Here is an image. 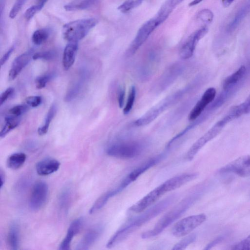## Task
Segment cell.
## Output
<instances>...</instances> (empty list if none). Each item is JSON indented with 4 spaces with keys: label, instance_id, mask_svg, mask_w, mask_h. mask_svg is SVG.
<instances>
[{
    "label": "cell",
    "instance_id": "cell-1",
    "mask_svg": "<svg viewBox=\"0 0 250 250\" xmlns=\"http://www.w3.org/2000/svg\"><path fill=\"white\" fill-rule=\"evenodd\" d=\"M176 194H172L126 223L110 238L106 247L112 248L125 240L136 229L165 210L176 200Z\"/></svg>",
    "mask_w": 250,
    "mask_h": 250
},
{
    "label": "cell",
    "instance_id": "cell-2",
    "mask_svg": "<svg viewBox=\"0 0 250 250\" xmlns=\"http://www.w3.org/2000/svg\"><path fill=\"white\" fill-rule=\"evenodd\" d=\"M199 196L198 193H194L184 199L164 215L152 229L143 232L141 237L143 239H148L159 235L181 216L195 202Z\"/></svg>",
    "mask_w": 250,
    "mask_h": 250
},
{
    "label": "cell",
    "instance_id": "cell-3",
    "mask_svg": "<svg viewBox=\"0 0 250 250\" xmlns=\"http://www.w3.org/2000/svg\"><path fill=\"white\" fill-rule=\"evenodd\" d=\"M98 23L95 18L77 20L65 24L62 28L63 38L69 42H78L84 38Z\"/></svg>",
    "mask_w": 250,
    "mask_h": 250
},
{
    "label": "cell",
    "instance_id": "cell-4",
    "mask_svg": "<svg viewBox=\"0 0 250 250\" xmlns=\"http://www.w3.org/2000/svg\"><path fill=\"white\" fill-rule=\"evenodd\" d=\"M143 148L141 143L136 141L116 142L107 147L106 153L115 158L129 159L139 156Z\"/></svg>",
    "mask_w": 250,
    "mask_h": 250
},
{
    "label": "cell",
    "instance_id": "cell-5",
    "mask_svg": "<svg viewBox=\"0 0 250 250\" xmlns=\"http://www.w3.org/2000/svg\"><path fill=\"white\" fill-rule=\"evenodd\" d=\"M182 90L170 95L161 102L151 108L142 117L137 119L134 124L137 126H144L149 124L159 116L165 110L174 104L182 96L184 92Z\"/></svg>",
    "mask_w": 250,
    "mask_h": 250
},
{
    "label": "cell",
    "instance_id": "cell-6",
    "mask_svg": "<svg viewBox=\"0 0 250 250\" xmlns=\"http://www.w3.org/2000/svg\"><path fill=\"white\" fill-rule=\"evenodd\" d=\"M206 219L207 216L204 213L187 216L175 224L171 233L177 237L186 236L203 224Z\"/></svg>",
    "mask_w": 250,
    "mask_h": 250
},
{
    "label": "cell",
    "instance_id": "cell-7",
    "mask_svg": "<svg viewBox=\"0 0 250 250\" xmlns=\"http://www.w3.org/2000/svg\"><path fill=\"white\" fill-rule=\"evenodd\" d=\"M227 124V123L223 119L215 123L189 148L185 156L186 160H192L199 151L207 143L215 138Z\"/></svg>",
    "mask_w": 250,
    "mask_h": 250
},
{
    "label": "cell",
    "instance_id": "cell-8",
    "mask_svg": "<svg viewBox=\"0 0 250 250\" xmlns=\"http://www.w3.org/2000/svg\"><path fill=\"white\" fill-rule=\"evenodd\" d=\"M159 25L154 18L145 22L140 27L131 42L127 50L126 55L129 57L134 55Z\"/></svg>",
    "mask_w": 250,
    "mask_h": 250
},
{
    "label": "cell",
    "instance_id": "cell-9",
    "mask_svg": "<svg viewBox=\"0 0 250 250\" xmlns=\"http://www.w3.org/2000/svg\"><path fill=\"white\" fill-rule=\"evenodd\" d=\"M164 156L163 154H161L152 157L132 171L115 188L116 192L118 193L121 192L146 171L160 161Z\"/></svg>",
    "mask_w": 250,
    "mask_h": 250
},
{
    "label": "cell",
    "instance_id": "cell-10",
    "mask_svg": "<svg viewBox=\"0 0 250 250\" xmlns=\"http://www.w3.org/2000/svg\"><path fill=\"white\" fill-rule=\"evenodd\" d=\"M220 173H234L242 177L250 176V156H240L222 167Z\"/></svg>",
    "mask_w": 250,
    "mask_h": 250
},
{
    "label": "cell",
    "instance_id": "cell-11",
    "mask_svg": "<svg viewBox=\"0 0 250 250\" xmlns=\"http://www.w3.org/2000/svg\"><path fill=\"white\" fill-rule=\"evenodd\" d=\"M48 194V187L43 181L37 182L33 186L29 198V206L33 210L40 209L45 204Z\"/></svg>",
    "mask_w": 250,
    "mask_h": 250
},
{
    "label": "cell",
    "instance_id": "cell-12",
    "mask_svg": "<svg viewBox=\"0 0 250 250\" xmlns=\"http://www.w3.org/2000/svg\"><path fill=\"white\" fill-rule=\"evenodd\" d=\"M165 193V191L161 184L130 207L128 210L130 212L135 213L142 212Z\"/></svg>",
    "mask_w": 250,
    "mask_h": 250
},
{
    "label": "cell",
    "instance_id": "cell-13",
    "mask_svg": "<svg viewBox=\"0 0 250 250\" xmlns=\"http://www.w3.org/2000/svg\"><path fill=\"white\" fill-rule=\"evenodd\" d=\"M208 32V27L204 26L192 32L180 49L179 52L180 57L185 60L191 57L198 42Z\"/></svg>",
    "mask_w": 250,
    "mask_h": 250
},
{
    "label": "cell",
    "instance_id": "cell-14",
    "mask_svg": "<svg viewBox=\"0 0 250 250\" xmlns=\"http://www.w3.org/2000/svg\"><path fill=\"white\" fill-rule=\"evenodd\" d=\"M216 94V91L215 88L209 87L207 89L190 112L188 117V120L193 121L197 119L206 106L214 100Z\"/></svg>",
    "mask_w": 250,
    "mask_h": 250
},
{
    "label": "cell",
    "instance_id": "cell-15",
    "mask_svg": "<svg viewBox=\"0 0 250 250\" xmlns=\"http://www.w3.org/2000/svg\"><path fill=\"white\" fill-rule=\"evenodd\" d=\"M250 12V0H245L235 12L226 26V31L230 33L233 32Z\"/></svg>",
    "mask_w": 250,
    "mask_h": 250
},
{
    "label": "cell",
    "instance_id": "cell-16",
    "mask_svg": "<svg viewBox=\"0 0 250 250\" xmlns=\"http://www.w3.org/2000/svg\"><path fill=\"white\" fill-rule=\"evenodd\" d=\"M33 50L30 49L17 57L13 62L8 74L10 80H14L33 58Z\"/></svg>",
    "mask_w": 250,
    "mask_h": 250
},
{
    "label": "cell",
    "instance_id": "cell-17",
    "mask_svg": "<svg viewBox=\"0 0 250 250\" xmlns=\"http://www.w3.org/2000/svg\"><path fill=\"white\" fill-rule=\"evenodd\" d=\"M103 231V227L97 225L91 228L83 236L76 246V250H88L99 238Z\"/></svg>",
    "mask_w": 250,
    "mask_h": 250
},
{
    "label": "cell",
    "instance_id": "cell-18",
    "mask_svg": "<svg viewBox=\"0 0 250 250\" xmlns=\"http://www.w3.org/2000/svg\"><path fill=\"white\" fill-rule=\"evenodd\" d=\"M182 66L176 64L167 68L158 80L156 88L158 90H163L176 79L182 70Z\"/></svg>",
    "mask_w": 250,
    "mask_h": 250
},
{
    "label": "cell",
    "instance_id": "cell-19",
    "mask_svg": "<svg viewBox=\"0 0 250 250\" xmlns=\"http://www.w3.org/2000/svg\"><path fill=\"white\" fill-rule=\"evenodd\" d=\"M83 224V220L82 217L77 218L71 222L65 237L60 245L59 250H68L70 249L73 237L80 231Z\"/></svg>",
    "mask_w": 250,
    "mask_h": 250
},
{
    "label": "cell",
    "instance_id": "cell-20",
    "mask_svg": "<svg viewBox=\"0 0 250 250\" xmlns=\"http://www.w3.org/2000/svg\"><path fill=\"white\" fill-rule=\"evenodd\" d=\"M198 176L196 173H187L174 176L164 183L166 186L168 192L174 190L190 182Z\"/></svg>",
    "mask_w": 250,
    "mask_h": 250
},
{
    "label": "cell",
    "instance_id": "cell-21",
    "mask_svg": "<svg viewBox=\"0 0 250 250\" xmlns=\"http://www.w3.org/2000/svg\"><path fill=\"white\" fill-rule=\"evenodd\" d=\"M61 163L53 158H46L39 162L36 166L37 173L40 175L46 176L57 171Z\"/></svg>",
    "mask_w": 250,
    "mask_h": 250
},
{
    "label": "cell",
    "instance_id": "cell-22",
    "mask_svg": "<svg viewBox=\"0 0 250 250\" xmlns=\"http://www.w3.org/2000/svg\"><path fill=\"white\" fill-rule=\"evenodd\" d=\"M250 112V95L239 105L232 107L223 119L228 123Z\"/></svg>",
    "mask_w": 250,
    "mask_h": 250
},
{
    "label": "cell",
    "instance_id": "cell-23",
    "mask_svg": "<svg viewBox=\"0 0 250 250\" xmlns=\"http://www.w3.org/2000/svg\"><path fill=\"white\" fill-rule=\"evenodd\" d=\"M77 42H69L65 46L63 53L62 63L64 70H68L73 64L78 50Z\"/></svg>",
    "mask_w": 250,
    "mask_h": 250
},
{
    "label": "cell",
    "instance_id": "cell-24",
    "mask_svg": "<svg viewBox=\"0 0 250 250\" xmlns=\"http://www.w3.org/2000/svg\"><path fill=\"white\" fill-rule=\"evenodd\" d=\"M246 73V67L244 65H242L237 71L224 79L222 84L224 90H230V88L233 87L243 79Z\"/></svg>",
    "mask_w": 250,
    "mask_h": 250
},
{
    "label": "cell",
    "instance_id": "cell-25",
    "mask_svg": "<svg viewBox=\"0 0 250 250\" xmlns=\"http://www.w3.org/2000/svg\"><path fill=\"white\" fill-rule=\"evenodd\" d=\"M7 242L11 249L15 250L19 249L20 232L17 224L12 223L11 225L8 233Z\"/></svg>",
    "mask_w": 250,
    "mask_h": 250
},
{
    "label": "cell",
    "instance_id": "cell-26",
    "mask_svg": "<svg viewBox=\"0 0 250 250\" xmlns=\"http://www.w3.org/2000/svg\"><path fill=\"white\" fill-rule=\"evenodd\" d=\"M26 159V155L22 152L15 153L8 158L7 166L12 169H17L21 167Z\"/></svg>",
    "mask_w": 250,
    "mask_h": 250
},
{
    "label": "cell",
    "instance_id": "cell-27",
    "mask_svg": "<svg viewBox=\"0 0 250 250\" xmlns=\"http://www.w3.org/2000/svg\"><path fill=\"white\" fill-rule=\"evenodd\" d=\"M97 0H75L64 6L66 11L83 10L91 7Z\"/></svg>",
    "mask_w": 250,
    "mask_h": 250
},
{
    "label": "cell",
    "instance_id": "cell-28",
    "mask_svg": "<svg viewBox=\"0 0 250 250\" xmlns=\"http://www.w3.org/2000/svg\"><path fill=\"white\" fill-rule=\"evenodd\" d=\"M57 111V107L55 104H53L49 108L45 118L43 125L39 127L38 129V134L43 135L45 134L48 130L51 122L54 117Z\"/></svg>",
    "mask_w": 250,
    "mask_h": 250
},
{
    "label": "cell",
    "instance_id": "cell-29",
    "mask_svg": "<svg viewBox=\"0 0 250 250\" xmlns=\"http://www.w3.org/2000/svg\"><path fill=\"white\" fill-rule=\"evenodd\" d=\"M20 120L19 117L8 116L5 118V123L2 128L0 137L1 138L5 137L7 133L16 127L20 124Z\"/></svg>",
    "mask_w": 250,
    "mask_h": 250
},
{
    "label": "cell",
    "instance_id": "cell-30",
    "mask_svg": "<svg viewBox=\"0 0 250 250\" xmlns=\"http://www.w3.org/2000/svg\"><path fill=\"white\" fill-rule=\"evenodd\" d=\"M49 36V31L46 29H40L36 30L32 36V41L36 45L43 43Z\"/></svg>",
    "mask_w": 250,
    "mask_h": 250
},
{
    "label": "cell",
    "instance_id": "cell-31",
    "mask_svg": "<svg viewBox=\"0 0 250 250\" xmlns=\"http://www.w3.org/2000/svg\"><path fill=\"white\" fill-rule=\"evenodd\" d=\"M144 0H125L118 7V10L126 13L141 4Z\"/></svg>",
    "mask_w": 250,
    "mask_h": 250
},
{
    "label": "cell",
    "instance_id": "cell-32",
    "mask_svg": "<svg viewBox=\"0 0 250 250\" xmlns=\"http://www.w3.org/2000/svg\"><path fill=\"white\" fill-rule=\"evenodd\" d=\"M83 83V80L81 79L70 88L65 96L64 100L66 102L72 100L78 95L82 88Z\"/></svg>",
    "mask_w": 250,
    "mask_h": 250
},
{
    "label": "cell",
    "instance_id": "cell-33",
    "mask_svg": "<svg viewBox=\"0 0 250 250\" xmlns=\"http://www.w3.org/2000/svg\"><path fill=\"white\" fill-rule=\"evenodd\" d=\"M196 239V235L191 234L189 235L183 239L181 240L179 242L177 243L173 246L172 250H182L185 249L190 244L192 243Z\"/></svg>",
    "mask_w": 250,
    "mask_h": 250
},
{
    "label": "cell",
    "instance_id": "cell-34",
    "mask_svg": "<svg viewBox=\"0 0 250 250\" xmlns=\"http://www.w3.org/2000/svg\"><path fill=\"white\" fill-rule=\"evenodd\" d=\"M136 94L135 87L133 85L130 87L126 103L123 109V113L125 115L128 114L132 109L135 101Z\"/></svg>",
    "mask_w": 250,
    "mask_h": 250
},
{
    "label": "cell",
    "instance_id": "cell-35",
    "mask_svg": "<svg viewBox=\"0 0 250 250\" xmlns=\"http://www.w3.org/2000/svg\"><path fill=\"white\" fill-rule=\"evenodd\" d=\"M197 19L205 23H210L213 20V14L209 9H204L198 13Z\"/></svg>",
    "mask_w": 250,
    "mask_h": 250
},
{
    "label": "cell",
    "instance_id": "cell-36",
    "mask_svg": "<svg viewBox=\"0 0 250 250\" xmlns=\"http://www.w3.org/2000/svg\"><path fill=\"white\" fill-rule=\"evenodd\" d=\"M26 0H16L9 13V16L10 19H13L17 16L19 12Z\"/></svg>",
    "mask_w": 250,
    "mask_h": 250
},
{
    "label": "cell",
    "instance_id": "cell-37",
    "mask_svg": "<svg viewBox=\"0 0 250 250\" xmlns=\"http://www.w3.org/2000/svg\"><path fill=\"white\" fill-rule=\"evenodd\" d=\"M55 53L53 51H46L41 52H38L34 54L33 56V59L34 60L38 59H43L45 60H50L54 58Z\"/></svg>",
    "mask_w": 250,
    "mask_h": 250
},
{
    "label": "cell",
    "instance_id": "cell-38",
    "mask_svg": "<svg viewBox=\"0 0 250 250\" xmlns=\"http://www.w3.org/2000/svg\"><path fill=\"white\" fill-rule=\"evenodd\" d=\"M52 76L51 74H46L37 78L35 80L37 88L42 89L44 88L46 83L51 79Z\"/></svg>",
    "mask_w": 250,
    "mask_h": 250
},
{
    "label": "cell",
    "instance_id": "cell-39",
    "mask_svg": "<svg viewBox=\"0 0 250 250\" xmlns=\"http://www.w3.org/2000/svg\"><path fill=\"white\" fill-rule=\"evenodd\" d=\"M27 110V107L24 105H17L11 108L8 111L9 116L19 117Z\"/></svg>",
    "mask_w": 250,
    "mask_h": 250
},
{
    "label": "cell",
    "instance_id": "cell-40",
    "mask_svg": "<svg viewBox=\"0 0 250 250\" xmlns=\"http://www.w3.org/2000/svg\"><path fill=\"white\" fill-rule=\"evenodd\" d=\"M232 249L236 250H250V234L244 240L233 246Z\"/></svg>",
    "mask_w": 250,
    "mask_h": 250
},
{
    "label": "cell",
    "instance_id": "cell-41",
    "mask_svg": "<svg viewBox=\"0 0 250 250\" xmlns=\"http://www.w3.org/2000/svg\"><path fill=\"white\" fill-rule=\"evenodd\" d=\"M42 98L39 96H31L25 99L26 103L32 107L38 106L42 103Z\"/></svg>",
    "mask_w": 250,
    "mask_h": 250
},
{
    "label": "cell",
    "instance_id": "cell-42",
    "mask_svg": "<svg viewBox=\"0 0 250 250\" xmlns=\"http://www.w3.org/2000/svg\"><path fill=\"white\" fill-rule=\"evenodd\" d=\"M42 8L38 5H33L28 8L25 13L24 18L27 20H30L38 12L40 11Z\"/></svg>",
    "mask_w": 250,
    "mask_h": 250
},
{
    "label": "cell",
    "instance_id": "cell-43",
    "mask_svg": "<svg viewBox=\"0 0 250 250\" xmlns=\"http://www.w3.org/2000/svg\"><path fill=\"white\" fill-rule=\"evenodd\" d=\"M70 198V192L67 189L63 191L60 197V204L62 208H65L67 206Z\"/></svg>",
    "mask_w": 250,
    "mask_h": 250
},
{
    "label": "cell",
    "instance_id": "cell-44",
    "mask_svg": "<svg viewBox=\"0 0 250 250\" xmlns=\"http://www.w3.org/2000/svg\"><path fill=\"white\" fill-rule=\"evenodd\" d=\"M14 89L13 87L7 88L0 95V103L2 105L13 94Z\"/></svg>",
    "mask_w": 250,
    "mask_h": 250
},
{
    "label": "cell",
    "instance_id": "cell-45",
    "mask_svg": "<svg viewBox=\"0 0 250 250\" xmlns=\"http://www.w3.org/2000/svg\"><path fill=\"white\" fill-rule=\"evenodd\" d=\"M125 88L124 87L121 88L119 91L118 95V101L120 108H122L123 107L125 98Z\"/></svg>",
    "mask_w": 250,
    "mask_h": 250
},
{
    "label": "cell",
    "instance_id": "cell-46",
    "mask_svg": "<svg viewBox=\"0 0 250 250\" xmlns=\"http://www.w3.org/2000/svg\"><path fill=\"white\" fill-rule=\"evenodd\" d=\"M14 49L15 47L14 45H13L8 50V51L2 56L1 59V65H3L5 63V62L8 60L10 56L13 53Z\"/></svg>",
    "mask_w": 250,
    "mask_h": 250
},
{
    "label": "cell",
    "instance_id": "cell-47",
    "mask_svg": "<svg viewBox=\"0 0 250 250\" xmlns=\"http://www.w3.org/2000/svg\"><path fill=\"white\" fill-rule=\"evenodd\" d=\"M223 239V237L222 236H219L214 239L213 241L209 243L208 245L206 246L205 248V250H209L211 249L212 247L216 246L217 244L220 243Z\"/></svg>",
    "mask_w": 250,
    "mask_h": 250
},
{
    "label": "cell",
    "instance_id": "cell-48",
    "mask_svg": "<svg viewBox=\"0 0 250 250\" xmlns=\"http://www.w3.org/2000/svg\"><path fill=\"white\" fill-rule=\"evenodd\" d=\"M184 0H166L165 2L173 10Z\"/></svg>",
    "mask_w": 250,
    "mask_h": 250
},
{
    "label": "cell",
    "instance_id": "cell-49",
    "mask_svg": "<svg viewBox=\"0 0 250 250\" xmlns=\"http://www.w3.org/2000/svg\"><path fill=\"white\" fill-rule=\"evenodd\" d=\"M5 175L4 173L3 172V171L1 169L0 171V188H1L4 184L5 183Z\"/></svg>",
    "mask_w": 250,
    "mask_h": 250
},
{
    "label": "cell",
    "instance_id": "cell-50",
    "mask_svg": "<svg viewBox=\"0 0 250 250\" xmlns=\"http://www.w3.org/2000/svg\"><path fill=\"white\" fill-rule=\"evenodd\" d=\"M234 1V0H222V3L223 6L226 8L230 6Z\"/></svg>",
    "mask_w": 250,
    "mask_h": 250
},
{
    "label": "cell",
    "instance_id": "cell-51",
    "mask_svg": "<svg viewBox=\"0 0 250 250\" xmlns=\"http://www.w3.org/2000/svg\"><path fill=\"white\" fill-rule=\"evenodd\" d=\"M203 0H193L188 3V6L190 7L196 5L202 2Z\"/></svg>",
    "mask_w": 250,
    "mask_h": 250
},
{
    "label": "cell",
    "instance_id": "cell-52",
    "mask_svg": "<svg viewBox=\"0 0 250 250\" xmlns=\"http://www.w3.org/2000/svg\"></svg>",
    "mask_w": 250,
    "mask_h": 250
}]
</instances>
